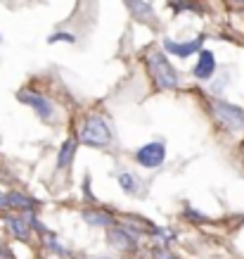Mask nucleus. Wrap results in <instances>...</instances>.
I'll use <instances>...</instances> for the list:
<instances>
[{"label":"nucleus","instance_id":"1","mask_svg":"<svg viewBox=\"0 0 244 259\" xmlns=\"http://www.w3.org/2000/svg\"><path fill=\"white\" fill-rule=\"evenodd\" d=\"M81 141L86 143V145H97V148L109 145V141H111L109 124L102 117H90L86 121V126H83V131H81Z\"/></svg>","mask_w":244,"mask_h":259},{"label":"nucleus","instance_id":"5","mask_svg":"<svg viewBox=\"0 0 244 259\" xmlns=\"http://www.w3.org/2000/svg\"><path fill=\"white\" fill-rule=\"evenodd\" d=\"M19 100L26 102L29 107H33V110L38 112L40 119H50V117H52V105H50V100H47V98H43V95L31 93V91H22V93H19Z\"/></svg>","mask_w":244,"mask_h":259},{"label":"nucleus","instance_id":"9","mask_svg":"<svg viewBox=\"0 0 244 259\" xmlns=\"http://www.w3.org/2000/svg\"><path fill=\"white\" fill-rule=\"evenodd\" d=\"M8 226H10V231H12V236L22 238V240L29 238V226H26V221H22V217H10Z\"/></svg>","mask_w":244,"mask_h":259},{"label":"nucleus","instance_id":"10","mask_svg":"<svg viewBox=\"0 0 244 259\" xmlns=\"http://www.w3.org/2000/svg\"><path fill=\"white\" fill-rule=\"evenodd\" d=\"M74 150H76V141H74V138H69V141L62 145V150H59L57 164H59V166H67V164H69L71 157H74Z\"/></svg>","mask_w":244,"mask_h":259},{"label":"nucleus","instance_id":"8","mask_svg":"<svg viewBox=\"0 0 244 259\" xmlns=\"http://www.w3.org/2000/svg\"><path fill=\"white\" fill-rule=\"evenodd\" d=\"M126 5L131 8V12H133L140 22H150V24H157V15H154V10L145 3V0H126Z\"/></svg>","mask_w":244,"mask_h":259},{"label":"nucleus","instance_id":"6","mask_svg":"<svg viewBox=\"0 0 244 259\" xmlns=\"http://www.w3.org/2000/svg\"><path fill=\"white\" fill-rule=\"evenodd\" d=\"M164 46H166V50H168V53H173V55H178V57H188V55L197 53L199 48H202V38L188 40V43H175V40L166 38V40H164Z\"/></svg>","mask_w":244,"mask_h":259},{"label":"nucleus","instance_id":"4","mask_svg":"<svg viewBox=\"0 0 244 259\" xmlns=\"http://www.w3.org/2000/svg\"><path fill=\"white\" fill-rule=\"evenodd\" d=\"M164 159H166L164 143H147V145H142L135 152V162L145 166V169H157V166L164 164Z\"/></svg>","mask_w":244,"mask_h":259},{"label":"nucleus","instance_id":"16","mask_svg":"<svg viewBox=\"0 0 244 259\" xmlns=\"http://www.w3.org/2000/svg\"><path fill=\"white\" fill-rule=\"evenodd\" d=\"M235 3H239V5H244V0H235Z\"/></svg>","mask_w":244,"mask_h":259},{"label":"nucleus","instance_id":"2","mask_svg":"<svg viewBox=\"0 0 244 259\" xmlns=\"http://www.w3.org/2000/svg\"><path fill=\"white\" fill-rule=\"evenodd\" d=\"M150 69L152 76L161 88H175L178 86V74L173 71V64L164 57V53H152L150 55Z\"/></svg>","mask_w":244,"mask_h":259},{"label":"nucleus","instance_id":"7","mask_svg":"<svg viewBox=\"0 0 244 259\" xmlns=\"http://www.w3.org/2000/svg\"><path fill=\"white\" fill-rule=\"evenodd\" d=\"M216 71V57L209 50H202L199 53V62L195 67V76L197 79H211V74Z\"/></svg>","mask_w":244,"mask_h":259},{"label":"nucleus","instance_id":"13","mask_svg":"<svg viewBox=\"0 0 244 259\" xmlns=\"http://www.w3.org/2000/svg\"><path fill=\"white\" fill-rule=\"evenodd\" d=\"M86 219L93 221V224H109V219L104 214H86Z\"/></svg>","mask_w":244,"mask_h":259},{"label":"nucleus","instance_id":"3","mask_svg":"<svg viewBox=\"0 0 244 259\" xmlns=\"http://www.w3.org/2000/svg\"><path fill=\"white\" fill-rule=\"evenodd\" d=\"M213 114L221 121L225 128L230 131H242L244 128V110H239L237 105H230V102H213Z\"/></svg>","mask_w":244,"mask_h":259},{"label":"nucleus","instance_id":"14","mask_svg":"<svg viewBox=\"0 0 244 259\" xmlns=\"http://www.w3.org/2000/svg\"><path fill=\"white\" fill-rule=\"evenodd\" d=\"M55 40H74V36H69V33H55V36H50V43H55Z\"/></svg>","mask_w":244,"mask_h":259},{"label":"nucleus","instance_id":"12","mask_svg":"<svg viewBox=\"0 0 244 259\" xmlns=\"http://www.w3.org/2000/svg\"><path fill=\"white\" fill-rule=\"evenodd\" d=\"M8 202L12 204V207H22V209H29V207H31V200L26 195H19V193H12V195L8 197Z\"/></svg>","mask_w":244,"mask_h":259},{"label":"nucleus","instance_id":"11","mask_svg":"<svg viewBox=\"0 0 244 259\" xmlns=\"http://www.w3.org/2000/svg\"><path fill=\"white\" fill-rule=\"evenodd\" d=\"M118 186L126 190V193H138V190H140L138 179H135V176H131V174H118Z\"/></svg>","mask_w":244,"mask_h":259},{"label":"nucleus","instance_id":"15","mask_svg":"<svg viewBox=\"0 0 244 259\" xmlns=\"http://www.w3.org/2000/svg\"><path fill=\"white\" fill-rule=\"evenodd\" d=\"M8 197H5V195H0V207H8Z\"/></svg>","mask_w":244,"mask_h":259}]
</instances>
